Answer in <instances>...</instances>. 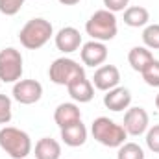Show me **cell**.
Wrapping results in <instances>:
<instances>
[{
  "label": "cell",
  "mask_w": 159,
  "mask_h": 159,
  "mask_svg": "<svg viewBox=\"0 0 159 159\" xmlns=\"http://www.w3.org/2000/svg\"><path fill=\"white\" fill-rule=\"evenodd\" d=\"M43 96V85L37 80H19L13 85V98L22 106H32Z\"/></svg>",
  "instance_id": "obj_7"
},
{
  "label": "cell",
  "mask_w": 159,
  "mask_h": 159,
  "mask_svg": "<svg viewBox=\"0 0 159 159\" xmlns=\"http://www.w3.org/2000/svg\"><path fill=\"white\" fill-rule=\"evenodd\" d=\"M67 91H69L70 98L74 102H80V104H87V102H91L94 98V85L85 76H80V78L72 80L67 85Z\"/></svg>",
  "instance_id": "obj_11"
},
{
  "label": "cell",
  "mask_w": 159,
  "mask_h": 159,
  "mask_svg": "<svg viewBox=\"0 0 159 159\" xmlns=\"http://www.w3.org/2000/svg\"><path fill=\"white\" fill-rule=\"evenodd\" d=\"M141 74H143V80L146 81V85H150V87H159V61L154 59Z\"/></svg>",
  "instance_id": "obj_21"
},
{
  "label": "cell",
  "mask_w": 159,
  "mask_h": 159,
  "mask_svg": "<svg viewBox=\"0 0 159 159\" xmlns=\"http://www.w3.org/2000/svg\"><path fill=\"white\" fill-rule=\"evenodd\" d=\"M26 159H28V157H26Z\"/></svg>",
  "instance_id": "obj_28"
},
{
  "label": "cell",
  "mask_w": 159,
  "mask_h": 159,
  "mask_svg": "<svg viewBox=\"0 0 159 159\" xmlns=\"http://www.w3.org/2000/svg\"><path fill=\"white\" fill-rule=\"evenodd\" d=\"M146 146H148L154 154H159V124L152 126V128L146 131Z\"/></svg>",
  "instance_id": "obj_24"
},
{
  "label": "cell",
  "mask_w": 159,
  "mask_h": 159,
  "mask_svg": "<svg viewBox=\"0 0 159 159\" xmlns=\"http://www.w3.org/2000/svg\"><path fill=\"white\" fill-rule=\"evenodd\" d=\"M104 94V106L111 111H124L131 104V93L126 87H115L111 91H106Z\"/></svg>",
  "instance_id": "obj_13"
},
{
  "label": "cell",
  "mask_w": 159,
  "mask_h": 159,
  "mask_svg": "<svg viewBox=\"0 0 159 159\" xmlns=\"http://www.w3.org/2000/svg\"><path fill=\"white\" fill-rule=\"evenodd\" d=\"M63 6H74V4H78L80 0H59Z\"/></svg>",
  "instance_id": "obj_26"
},
{
  "label": "cell",
  "mask_w": 159,
  "mask_h": 159,
  "mask_svg": "<svg viewBox=\"0 0 159 159\" xmlns=\"http://www.w3.org/2000/svg\"><path fill=\"white\" fill-rule=\"evenodd\" d=\"M128 4H129V0H104L106 9H107V11H111V13L124 11V9L128 7Z\"/></svg>",
  "instance_id": "obj_25"
},
{
  "label": "cell",
  "mask_w": 159,
  "mask_h": 159,
  "mask_svg": "<svg viewBox=\"0 0 159 159\" xmlns=\"http://www.w3.org/2000/svg\"><path fill=\"white\" fill-rule=\"evenodd\" d=\"M120 81V70L115 65H102L96 69L94 76H93V85L98 91H111L115 87H119Z\"/></svg>",
  "instance_id": "obj_9"
},
{
  "label": "cell",
  "mask_w": 159,
  "mask_h": 159,
  "mask_svg": "<svg viewBox=\"0 0 159 159\" xmlns=\"http://www.w3.org/2000/svg\"><path fill=\"white\" fill-rule=\"evenodd\" d=\"M80 44H81V34H80L74 26H65L56 35V46L63 54L76 52L80 48Z\"/></svg>",
  "instance_id": "obj_12"
},
{
  "label": "cell",
  "mask_w": 159,
  "mask_h": 159,
  "mask_svg": "<svg viewBox=\"0 0 159 159\" xmlns=\"http://www.w3.org/2000/svg\"><path fill=\"white\" fill-rule=\"evenodd\" d=\"M85 76V69L70 57H57L48 69V78L56 85H69L72 80Z\"/></svg>",
  "instance_id": "obj_5"
},
{
  "label": "cell",
  "mask_w": 159,
  "mask_h": 159,
  "mask_svg": "<svg viewBox=\"0 0 159 159\" xmlns=\"http://www.w3.org/2000/svg\"><path fill=\"white\" fill-rule=\"evenodd\" d=\"M13 117L11 111V98L6 94H0V124H7Z\"/></svg>",
  "instance_id": "obj_23"
},
{
  "label": "cell",
  "mask_w": 159,
  "mask_h": 159,
  "mask_svg": "<svg viewBox=\"0 0 159 159\" xmlns=\"http://www.w3.org/2000/svg\"><path fill=\"white\" fill-rule=\"evenodd\" d=\"M61 141L67 146L78 148L81 144H85V141H87V128L81 124V120L67 126V128H61Z\"/></svg>",
  "instance_id": "obj_15"
},
{
  "label": "cell",
  "mask_w": 159,
  "mask_h": 159,
  "mask_svg": "<svg viewBox=\"0 0 159 159\" xmlns=\"http://www.w3.org/2000/svg\"><path fill=\"white\" fill-rule=\"evenodd\" d=\"M150 20V13L143 6H131L124 9V24L129 28H141L146 26Z\"/></svg>",
  "instance_id": "obj_18"
},
{
  "label": "cell",
  "mask_w": 159,
  "mask_h": 159,
  "mask_svg": "<svg viewBox=\"0 0 159 159\" xmlns=\"http://www.w3.org/2000/svg\"><path fill=\"white\" fill-rule=\"evenodd\" d=\"M156 107H157V109H159V94H157V96H156Z\"/></svg>",
  "instance_id": "obj_27"
},
{
  "label": "cell",
  "mask_w": 159,
  "mask_h": 159,
  "mask_svg": "<svg viewBox=\"0 0 159 159\" xmlns=\"http://www.w3.org/2000/svg\"><path fill=\"white\" fill-rule=\"evenodd\" d=\"M0 148L13 159H26L32 154V139L26 131L15 126H4L0 129Z\"/></svg>",
  "instance_id": "obj_1"
},
{
  "label": "cell",
  "mask_w": 159,
  "mask_h": 159,
  "mask_svg": "<svg viewBox=\"0 0 159 159\" xmlns=\"http://www.w3.org/2000/svg\"><path fill=\"white\" fill-rule=\"evenodd\" d=\"M117 159H144V152L137 143H124L119 146Z\"/></svg>",
  "instance_id": "obj_19"
},
{
  "label": "cell",
  "mask_w": 159,
  "mask_h": 159,
  "mask_svg": "<svg viewBox=\"0 0 159 159\" xmlns=\"http://www.w3.org/2000/svg\"><path fill=\"white\" fill-rule=\"evenodd\" d=\"M81 61L87 67H100L107 59V46L100 41H89L81 46Z\"/></svg>",
  "instance_id": "obj_10"
},
{
  "label": "cell",
  "mask_w": 159,
  "mask_h": 159,
  "mask_svg": "<svg viewBox=\"0 0 159 159\" xmlns=\"http://www.w3.org/2000/svg\"><path fill=\"white\" fill-rule=\"evenodd\" d=\"M54 120H56V124H57L59 129H61V128H67V126H70V124H74V122H80V120H81V111H80V107L76 104H72V102H63V104H59V106L56 107V111H54Z\"/></svg>",
  "instance_id": "obj_14"
},
{
  "label": "cell",
  "mask_w": 159,
  "mask_h": 159,
  "mask_svg": "<svg viewBox=\"0 0 159 159\" xmlns=\"http://www.w3.org/2000/svg\"><path fill=\"white\" fill-rule=\"evenodd\" d=\"M61 157V144L56 139L43 137L35 143V159H59Z\"/></svg>",
  "instance_id": "obj_17"
},
{
  "label": "cell",
  "mask_w": 159,
  "mask_h": 159,
  "mask_svg": "<svg viewBox=\"0 0 159 159\" xmlns=\"http://www.w3.org/2000/svg\"><path fill=\"white\" fill-rule=\"evenodd\" d=\"M143 43L146 48L159 50V24H148L143 32Z\"/></svg>",
  "instance_id": "obj_20"
},
{
  "label": "cell",
  "mask_w": 159,
  "mask_h": 159,
  "mask_svg": "<svg viewBox=\"0 0 159 159\" xmlns=\"http://www.w3.org/2000/svg\"><path fill=\"white\" fill-rule=\"evenodd\" d=\"M148 124H150V117L146 113L144 107H128L126 109V115H124V129L128 135H133V137H139L143 135L146 129H148Z\"/></svg>",
  "instance_id": "obj_8"
},
{
  "label": "cell",
  "mask_w": 159,
  "mask_h": 159,
  "mask_svg": "<svg viewBox=\"0 0 159 159\" xmlns=\"http://www.w3.org/2000/svg\"><path fill=\"white\" fill-rule=\"evenodd\" d=\"M152 61H154V56L146 46H133L128 54V63L135 72H143Z\"/></svg>",
  "instance_id": "obj_16"
},
{
  "label": "cell",
  "mask_w": 159,
  "mask_h": 159,
  "mask_svg": "<svg viewBox=\"0 0 159 159\" xmlns=\"http://www.w3.org/2000/svg\"><path fill=\"white\" fill-rule=\"evenodd\" d=\"M54 35V28L50 24V20L43 19V17H35L32 20H28L20 32H19V41L24 48L28 50H37L41 46H44L50 37Z\"/></svg>",
  "instance_id": "obj_2"
},
{
  "label": "cell",
  "mask_w": 159,
  "mask_h": 159,
  "mask_svg": "<svg viewBox=\"0 0 159 159\" xmlns=\"http://www.w3.org/2000/svg\"><path fill=\"white\" fill-rule=\"evenodd\" d=\"M85 32L87 35H91L93 41H106L115 39L117 32H119V24H117V17L115 13L107 11V9H98L91 15V19L85 22Z\"/></svg>",
  "instance_id": "obj_3"
},
{
  "label": "cell",
  "mask_w": 159,
  "mask_h": 159,
  "mask_svg": "<svg viewBox=\"0 0 159 159\" xmlns=\"http://www.w3.org/2000/svg\"><path fill=\"white\" fill-rule=\"evenodd\" d=\"M24 0H0V13L6 17H13L20 11Z\"/></svg>",
  "instance_id": "obj_22"
},
{
  "label": "cell",
  "mask_w": 159,
  "mask_h": 159,
  "mask_svg": "<svg viewBox=\"0 0 159 159\" xmlns=\"http://www.w3.org/2000/svg\"><path fill=\"white\" fill-rule=\"evenodd\" d=\"M22 63H24L22 54L17 48L7 46L0 50V80L4 83H17L24 70Z\"/></svg>",
  "instance_id": "obj_6"
},
{
  "label": "cell",
  "mask_w": 159,
  "mask_h": 159,
  "mask_svg": "<svg viewBox=\"0 0 159 159\" xmlns=\"http://www.w3.org/2000/svg\"><path fill=\"white\" fill-rule=\"evenodd\" d=\"M91 133L94 137V141H98L100 144L107 146V148H119L126 143V129L124 126L117 124L115 120L107 119V117H98L93 120L91 126Z\"/></svg>",
  "instance_id": "obj_4"
}]
</instances>
